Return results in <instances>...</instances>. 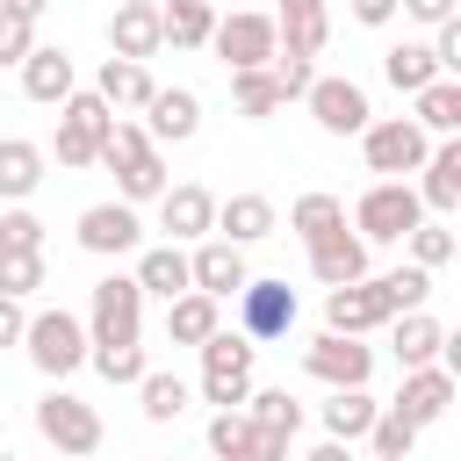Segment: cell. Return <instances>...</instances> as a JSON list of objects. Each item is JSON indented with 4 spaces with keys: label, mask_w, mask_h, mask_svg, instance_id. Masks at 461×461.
Listing matches in <instances>:
<instances>
[{
    "label": "cell",
    "mask_w": 461,
    "mask_h": 461,
    "mask_svg": "<svg viewBox=\"0 0 461 461\" xmlns=\"http://www.w3.org/2000/svg\"><path fill=\"white\" fill-rule=\"evenodd\" d=\"M418 223H425L418 180H375V187H360V202H353V230H360L367 245H403Z\"/></svg>",
    "instance_id": "cell-1"
},
{
    "label": "cell",
    "mask_w": 461,
    "mask_h": 461,
    "mask_svg": "<svg viewBox=\"0 0 461 461\" xmlns=\"http://www.w3.org/2000/svg\"><path fill=\"white\" fill-rule=\"evenodd\" d=\"M115 122H122V115H115V108H108L94 86H79V94L58 108V144H50V151H58V166H65V173L101 166V144L115 137Z\"/></svg>",
    "instance_id": "cell-2"
},
{
    "label": "cell",
    "mask_w": 461,
    "mask_h": 461,
    "mask_svg": "<svg viewBox=\"0 0 461 461\" xmlns=\"http://www.w3.org/2000/svg\"><path fill=\"white\" fill-rule=\"evenodd\" d=\"M22 353H29V367H36V375L65 382L72 367H86V360H94V331H86L72 310H36V317H29V339H22Z\"/></svg>",
    "instance_id": "cell-3"
},
{
    "label": "cell",
    "mask_w": 461,
    "mask_h": 461,
    "mask_svg": "<svg viewBox=\"0 0 461 461\" xmlns=\"http://www.w3.org/2000/svg\"><path fill=\"white\" fill-rule=\"evenodd\" d=\"M252 360H259V339L245 331H216L202 346V403L216 411H245L252 403Z\"/></svg>",
    "instance_id": "cell-4"
},
{
    "label": "cell",
    "mask_w": 461,
    "mask_h": 461,
    "mask_svg": "<svg viewBox=\"0 0 461 461\" xmlns=\"http://www.w3.org/2000/svg\"><path fill=\"white\" fill-rule=\"evenodd\" d=\"M36 432H43V447H58V454H72V461L101 454V439H108L101 411H94L86 396H72V389H43V396H36Z\"/></svg>",
    "instance_id": "cell-5"
},
{
    "label": "cell",
    "mask_w": 461,
    "mask_h": 461,
    "mask_svg": "<svg viewBox=\"0 0 461 461\" xmlns=\"http://www.w3.org/2000/svg\"><path fill=\"white\" fill-rule=\"evenodd\" d=\"M360 158H367V173H382V180H411V173H425L432 137L418 130V115H375L367 137H360Z\"/></svg>",
    "instance_id": "cell-6"
},
{
    "label": "cell",
    "mask_w": 461,
    "mask_h": 461,
    "mask_svg": "<svg viewBox=\"0 0 461 461\" xmlns=\"http://www.w3.org/2000/svg\"><path fill=\"white\" fill-rule=\"evenodd\" d=\"M86 331H94V346H137L144 339V281L137 274H101L94 303H86Z\"/></svg>",
    "instance_id": "cell-7"
},
{
    "label": "cell",
    "mask_w": 461,
    "mask_h": 461,
    "mask_svg": "<svg viewBox=\"0 0 461 461\" xmlns=\"http://www.w3.org/2000/svg\"><path fill=\"white\" fill-rule=\"evenodd\" d=\"M209 50H216L230 72H267V65L281 58V22H274V14H259V7H238V14H223V22H216Z\"/></svg>",
    "instance_id": "cell-8"
},
{
    "label": "cell",
    "mask_w": 461,
    "mask_h": 461,
    "mask_svg": "<svg viewBox=\"0 0 461 461\" xmlns=\"http://www.w3.org/2000/svg\"><path fill=\"white\" fill-rule=\"evenodd\" d=\"M396 324V295L382 274L353 281V288H331L324 295V331H346V339H367V331H389Z\"/></svg>",
    "instance_id": "cell-9"
},
{
    "label": "cell",
    "mask_w": 461,
    "mask_h": 461,
    "mask_svg": "<svg viewBox=\"0 0 461 461\" xmlns=\"http://www.w3.org/2000/svg\"><path fill=\"white\" fill-rule=\"evenodd\" d=\"M310 122L324 130V137H367V122H375V108H367V86L360 79H346V72H317V86H310Z\"/></svg>",
    "instance_id": "cell-10"
},
{
    "label": "cell",
    "mask_w": 461,
    "mask_h": 461,
    "mask_svg": "<svg viewBox=\"0 0 461 461\" xmlns=\"http://www.w3.org/2000/svg\"><path fill=\"white\" fill-rule=\"evenodd\" d=\"M72 238H79V252H94V259H122V252H144V216L115 194V202H86L79 209V223H72Z\"/></svg>",
    "instance_id": "cell-11"
},
{
    "label": "cell",
    "mask_w": 461,
    "mask_h": 461,
    "mask_svg": "<svg viewBox=\"0 0 461 461\" xmlns=\"http://www.w3.org/2000/svg\"><path fill=\"white\" fill-rule=\"evenodd\" d=\"M303 375L324 382V389H367L375 346H360V339H346V331H317V339L303 346Z\"/></svg>",
    "instance_id": "cell-12"
},
{
    "label": "cell",
    "mask_w": 461,
    "mask_h": 461,
    "mask_svg": "<svg viewBox=\"0 0 461 461\" xmlns=\"http://www.w3.org/2000/svg\"><path fill=\"white\" fill-rule=\"evenodd\" d=\"M216 194L202 187V180H180V187H166V202H158V230H166V245H202V238H216Z\"/></svg>",
    "instance_id": "cell-13"
},
{
    "label": "cell",
    "mask_w": 461,
    "mask_h": 461,
    "mask_svg": "<svg viewBox=\"0 0 461 461\" xmlns=\"http://www.w3.org/2000/svg\"><path fill=\"white\" fill-rule=\"evenodd\" d=\"M238 331L259 339V346H267V339H288V331H295V288L252 274V288L238 295Z\"/></svg>",
    "instance_id": "cell-14"
},
{
    "label": "cell",
    "mask_w": 461,
    "mask_h": 461,
    "mask_svg": "<svg viewBox=\"0 0 461 461\" xmlns=\"http://www.w3.org/2000/svg\"><path fill=\"white\" fill-rule=\"evenodd\" d=\"M194 288H202V295H216V303L245 295V288H252L245 245H230V238H202V245H194Z\"/></svg>",
    "instance_id": "cell-15"
},
{
    "label": "cell",
    "mask_w": 461,
    "mask_h": 461,
    "mask_svg": "<svg viewBox=\"0 0 461 461\" xmlns=\"http://www.w3.org/2000/svg\"><path fill=\"white\" fill-rule=\"evenodd\" d=\"M454 396H461V382H454V375H447V367H411V375H403V389H396V403H389V411H403V418H411V425H418V432H425V425H439V418H447V411H454Z\"/></svg>",
    "instance_id": "cell-16"
},
{
    "label": "cell",
    "mask_w": 461,
    "mask_h": 461,
    "mask_svg": "<svg viewBox=\"0 0 461 461\" xmlns=\"http://www.w3.org/2000/svg\"><path fill=\"white\" fill-rule=\"evenodd\" d=\"M158 50H166V7H115L108 14V58L144 65Z\"/></svg>",
    "instance_id": "cell-17"
},
{
    "label": "cell",
    "mask_w": 461,
    "mask_h": 461,
    "mask_svg": "<svg viewBox=\"0 0 461 461\" xmlns=\"http://www.w3.org/2000/svg\"><path fill=\"white\" fill-rule=\"evenodd\" d=\"M22 94H29V101H43V108H65V101L79 94L72 50H65V43H36V50H29V65H22Z\"/></svg>",
    "instance_id": "cell-18"
},
{
    "label": "cell",
    "mask_w": 461,
    "mask_h": 461,
    "mask_svg": "<svg viewBox=\"0 0 461 461\" xmlns=\"http://www.w3.org/2000/svg\"><path fill=\"white\" fill-rule=\"evenodd\" d=\"M144 130H151V144H187L202 130V94L194 86H158L151 108H144Z\"/></svg>",
    "instance_id": "cell-19"
},
{
    "label": "cell",
    "mask_w": 461,
    "mask_h": 461,
    "mask_svg": "<svg viewBox=\"0 0 461 461\" xmlns=\"http://www.w3.org/2000/svg\"><path fill=\"white\" fill-rule=\"evenodd\" d=\"M310 274L324 281V295L367 281V238H360V230H331L324 245H310Z\"/></svg>",
    "instance_id": "cell-20"
},
{
    "label": "cell",
    "mask_w": 461,
    "mask_h": 461,
    "mask_svg": "<svg viewBox=\"0 0 461 461\" xmlns=\"http://www.w3.org/2000/svg\"><path fill=\"white\" fill-rule=\"evenodd\" d=\"M43 173H50V151H43V144L0 137V202H7V209H22V202L43 187Z\"/></svg>",
    "instance_id": "cell-21"
},
{
    "label": "cell",
    "mask_w": 461,
    "mask_h": 461,
    "mask_svg": "<svg viewBox=\"0 0 461 461\" xmlns=\"http://www.w3.org/2000/svg\"><path fill=\"white\" fill-rule=\"evenodd\" d=\"M274 22H281V50L324 58V43H331V0H281Z\"/></svg>",
    "instance_id": "cell-22"
},
{
    "label": "cell",
    "mask_w": 461,
    "mask_h": 461,
    "mask_svg": "<svg viewBox=\"0 0 461 461\" xmlns=\"http://www.w3.org/2000/svg\"><path fill=\"white\" fill-rule=\"evenodd\" d=\"M94 94L115 108V115H144L151 108V94H158V79H151V65H130V58H101V72H94Z\"/></svg>",
    "instance_id": "cell-23"
},
{
    "label": "cell",
    "mask_w": 461,
    "mask_h": 461,
    "mask_svg": "<svg viewBox=\"0 0 461 461\" xmlns=\"http://www.w3.org/2000/svg\"><path fill=\"white\" fill-rule=\"evenodd\" d=\"M137 281H144V295L180 303V295L194 288V252H187V245H144V252H137Z\"/></svg>",
    "instance_id": "cell-24"
},
{
    "label": "cell",
    "mask_w": 461,
    "mask_h": 461,
    "mask_svg": "<svg viewBox=\"0 0 461 461\" xmlns=\"http://www.w3.org/2000/svg\"><path fill=\"white\" fill-rule=\"evenodd\" d=\"M216 331H223V303H216V295L187 288L180 303H166V346H194V353H202Z\"/></svg>",
    "instance_id": "cell-25"
},
{
    "label": "cell",
    "mask_w": 461,
    "mask_h": 461,
    "mask_svg": "<svg viewBox=\"0 0 461 461\" xmlns=\"http://www.w3.org/2000/svg\"><path fill=\"white\" fill-rule=\"evenodd\" d=\"M439 346H447V324H439L432 310H411V317L389 324V353H396L403 375H411V367H439Z\"/></svg>",
    "instance_id": "cell-26"
},
{
    "label": "cell",
    "mask_w": 461,
    "mask_h": 461,
    "mask_svg": "<svg viewBox=\"0 0 461 461\" xmlns=\"http://www.w3.org/2000/svg\"><path fill=\"white\" fill-rule=\"evenodd\" d=\"M418 194H425V216H454L461 209V137H439L425 173H418Z\"/></svg>",
    "instance_id": "cell-27"
},
{
    "label": "cell",
    "mask_w": 461,
    "mask_h": 461,
    "mask_svg": "<svg viewBox=\"0 0 461 461\" xmlns=\"http://www.w3.org/2000/svg\"><path fill=\"white\" fill-rule=\"evenodd\" d=\"M281 230V209L267 202V194H230L223 209H216V238H230V245H259V238H274Z\"/></svg>",
    "instance_id": "cell-28"
},
{
    "label": "cell",
    "mask_w": 461,
    "mask_h": 461,
    "mask_svg": "<svg viewBox=\"0 0 461 461\" xmlns=\"http://www.w3.org/2000/svg\"><path fill=\"white\" fill-rule=\"evenodd\" d=\"M317 418H324V439H346V447H360V439L375 432L382 403H375L367 389H331V396L317 403Z\"/></svg>",
    "instance_id": "cell-29"
},
{
    "label": "cell",
    "mask_w": 461,
    "mask_h": 461,
    "mask_svg": "<svg viewBox=\"0 0 461 461\" xmlns=\"http://www.w3.org/2000/svg\"><path fill=\"white\" fill-rule=\"evenodd\" d=\"M382 79H389L396 94H411V101H418V94L439 79V58H432V43H411V36H403V43H389V50H382Z\"/></svg>",
    "instance_id": "cell-30"
},
{
    "label": "cell",
    "mask_w": 461,
    "mask_h": 461,
    "mask_svg": "<svg viewBox=\"0 0 461 461\" xmlns=\"http://www.w3.org/2000/svg\"><path fill=\"white\" fill-rule=\"evenodd\" d=\"M288 230H295L303 245H324L331 230H346V202H339V194H324V187H310V194H295V202H288Z\"/></svg>",
    "instance_id": "cell-31"
},
{
    "label": "cell",
    "mask_w": 461,
    "mask_h": 461,
    "mask_svg": "<svg viewBox=\"0 0 461 461\" xmlns=\"http://www.w3.org/2000/svg\"><path fill=\"white\" fill-rule=\"evenodd\" d=\"M216 22H223V14H216L209 0H173V7H166V43H173V50H209Z\"/></svg>",
    "instance_id": "cell-32"
},
{
    "label": "cell",
    "mask_w": 461,
    "mask_h": 461,
    "mask_svg": "<svg viewBox=\"0 0 461 461\" xmlns=\"http://www.w3.org/2000/svg\"><path fill=\"white\" fill-rule=\"evenodd\" d=\"M230 101H238V115H245V122H267V115H281V108H288V94H281L274 65H267V72H230Z\"/></svg>",
    "instance_id": "cell-33"
},
{
    "label": "cell",
    "mask_w": 461,
    "mask_h": 461,
    "mask_svg": "<svg viewBox=\"0 0 461 461\" xmlns=\"http://www.w3.org/2000/svg\"><path fill=\"white\" fill-rule=\"evenodd\" d=\"M411 108H418V130L425 137H461V79H432Z\"/></svg>",
    "instance_id": "cell-34"
},
{
    "label": "cell",
    "mask_w": 461,
    "mask_h": 461,
    "mask_svg": "<svg viewBox=\"0 0 461 461\" xmlns=\"http://www.w3.org/2000/svg\"><path fill=\"white\" fill-rule=\"evenodd\" d=\"M187 396H194V389H187L180 375H166V367H151V375L137 382V411H144L151 425H173V418L187 411Z\"/></svg>",
    "instance_id": "cell-35"
},
{
    "label": "cell",
    "mask_w": 461,
    "mask_h": 461,
    "mask_svg": "<svg viewBox=\"0 0 461 461\" xmlns=\"http://www.w3.org/2000/svg\"><path fill=\"white\" fill-rule=\"evenodd\" d=\"M151 151H158V144H151V130L122 115V122H115V137L101 144V166H108V173H130V166H144Z\"/></svg>",
    "instance_id": "cell-36"
},
{
    "label": "cell",
    "mask_w": 461,
    "mask_h": 461,
    "mask_svg": "<svg viewBox=\"0 0 461 461\" xmlns=\"http://www.w3.org/2000/svg\"><path fill=\"white\" fill-rule=\"evenodd\" d=\"M101 382H115V389H137L144 375H151V360H144V346H94V360H86Z\"/></svg>",
    "instance_id": "cell-37"
},
{
    "label": "cell",
    "mask_w": 461,
    "mask_h": 461,
    "mask_svg": "<svg viewBox=\"0 0 461 461\" xmlns=\"http://www.w3.org/2000/svg\"><path fill=\"white\" fill-rule=\"evenodd\" d=\"M411 447H418V425L382 403V418H375V432H367V454H375V461H411Z\"/></svg>",
    "instance_id": "cell-38"
},
{
    "label": "cell",
    "mask_w": 461,
    "mask_h": 461,
    "mask_svg": "<svg viewBox=\"0 0 461 461\" xmlns=\"http://www.w3.org/2000/svg\"><path fill=\"white\" fill-rule=\"evenodd\" d=\"M252 432H259L252 411H216V418H209V454H216V461H245V454H252Z\"/></svg>",
    "instance_id": "cell-39"
},
{
    "label": "cell",
    "mask_w": 461,
    "mask_h": 461,
    "mask_svg": "<svg viewBox=\"0 0 461 461\" xmlns=\"http://www.w3.org/2000/svg\"><path fill=\"white\" fill-rule=\"evenodd\" d=\"M166 187H173V173H166V158L151 151L144 166H130V173H115V194L137 209V202H166Z\"/></svg>",
    "instance_id": "cell-40"
},
{
    "label": "cell",
    "mask_w": 461,
    "mask_h": 461,
    "mask_svg": "<svg viewBox=\"0 0 461 461\" xmlns=\"http://www.w3.org/2000/svg\"><path fill=\"white\" fill-rule=\"evenodd\" d=\"M403 252H411V267H425V274H432V267H447V259L461 252V238H454L447 223H432V216H425V223L403 238Z\"/></svg>",
    "instance_id": "cell-41"
},
{
    "label": "cell",
    "mask_w": 461,
    "mask_h": 461,
    "mask_svg": "<svg viewBox=\"0 0 461 461\" xmlns=\"http://www.w3.org/2000/svg\"><path fill=\"white\" fill-rule=\"evenodd\" d=\"M245 411H252V425H274V432H288V439L303 432V403H295L288 389H252Z\"/></svg>",
    "instance_id": "cell-42"
},
{
    "label": "cell",
    "mask_w": 461,
    "mask_h": 461,
    "mask_svg": "<svg viewBox=\"0 0 461 461\" xmlns=\"http://www.w3.org/2000/svg\"><path fill=\"white\" fill-rule=\"evenodd\" d=\"M43 288V252H0V295L29 303Z\"/></svg>",
    "instance_id": "cell-43"
},
{
    "label": "cell",
    "mask_w": 461,
    "mask_h": 461,
    "mask_svg": "<svg viewBox=\"0 0 461 461\" xmlns=\"http://www.w3.org/2000/svg\"><path fill=\"white\" fill-rule=\"evenodd\" d=\"M0 252H43V216L22 202V209H0Z\"/></svg>",
    "instance_id": "cell-44"
},
{
    "label": "cell",
    "mask_w": 461,
    "mask_h": 461,
    "mask_svg": "<svg viewBox=\"0 0 461 461\" xmlns=\"http://www.w3.org/2000/svg\"><path fill=\"white\" fill-rule=\"evenodd\" d=\"M382 281H389V295H396V317L425 310V295H432V274H425V267H411V259H403V267H389Z\"/></svg>",
    "instance_id": "cell-45"
},
{
    "label": "cell",
    "mask_w": 461,
    "mask_h": 461,
    "mask_svg": "<svg viewBox=\"0 0 461 461\" xmlns=\"http://www.w3.org/2000/svg\"><path fill=\"white\" fill-rule=\"evenodd\" d=\"M29 50H36V22H22V14H7L0 7V65H29Z\"/></svg>",
    "instance_id": "cell-46"
},
{
    "label": "cell",
    "mask_w": 461,
    "mask_h": 461,
    "mask_svg": "<svg viewBox=\"0 0 461 461\" xmlns=\"http://www.w3.org/2000/svg\"><path fill=\"white\" fill-rule=\"evenodd\" d=\"M274 79H281V94H288V101H310V86H317V58L281 50V58H274Z\"/></svg>",
    "instance_id": "cell-47"
},
{
    "label": "cell",
    "mask_w": 461,
    "mask_h": 461,
    "mask_svg": "<svg viewBox=\"0 0 461 461\" xmlns=\"http://www.w3.org/2000/svg\"><path fill=\"white\" fill-rule=\"evenodd\" d=\"M432 58H439V79H461V14L447 29H432Z\"/></svg>",
    "instance_id": "cell-48"
},
{
    "label": "cell",
    "mask_w": 461,
    "mask_h": 461,
    "mask_svg": "<svg viewBox=\"0 0 461 461\" xmlns=\"http://www.w3.org/2000/svg\"><path fill=\"white\" fill-rule=\"evenodd\" d=\"M29 317H36L29 303H14V295H0V346H22V339H29Z\"/></svg>",
    "instance_id": "cell-49"
},
{
    "label": "cell",
    "mask_w": 461,
    "mask_h": 461,
    "mask_svg": "<svg viewBox=\"0 0 461 461\" xmlns=\"http://www.w3.org/2000/svg\"><path fill=\"white\" fill-rule=\"evenodd\" d=\"M346 14H353L360 29H389V22L403 14V0H346Z\"/></svg>",
    "instance_id": "cell-50"
},
{
    "label": "cell",
    "mask_w": 461,
    "mask_h": 461,
    "mask_svg": "<svg viewBox=\"0 0 461 461\" xmlns=\"http://www.w3.org/2000/svg\"><path fill=\"white\" fill-rule=\"evenodd\" d=\"M403 14H411V22H425V29H447V22L461 14V0H403Z\"/></svg>",
    "instance_id": "cell-51"
},
{
    "label": "cell",
    "mask_w": 461,
    "mask_h": 461,
    "mask_svg": "<svg viewBox=\"0 0 461 461\" xmlns=\"http://www.w3.org/2000/svg\"><path fill=\"white\" fill-rule=\"evenodd\" d=\"M245 461H288V432L259 425V432H252V454H245Z\"/></svg>",
    "instance_id": "cell-52"
},
{
    "label": "cell",
    "mask_w": 461,
    "mask_h": 461,
    "mask_svg": "<svg viewBox=\"0 0 461 461\" xmlns=\"http://www.w3.org/2000/svg\"><path fill=\"white\" fill-rule=\"evenodd\" d=\"M439 367H447V375H454V382H461V324H454V331H447V346H439Z\"/></svg>",
    "instance_id": "cell-53"
},
{
    "label": "cell",
    "mask_w": 461,
    "mask_h": 461,
    "mask_svg": "<svg viewBox=\"0 0 461 461\" xmlns=\"http://www.w3.org/2000/svg\"><path fill=\"white\" fill-rule=\"evenodd\" d=\"M303 461H353V447H346V439H317Z\"/></svg>",
    "instance_id": "cell-54"
},
{
    "label": "cell",
    "mask_w": 461,
    "mask_h": 461,
    "mask_svg": "<svg viewBox=\"0 0 461 461\" xmlns=\"http://www.w3.org/2000/svg\"><path fill=\"white\" fill-rule=\"evenodd\" d=\"M0 7H7V14H22V22H43V7H50V0H0Z\"/></svg>",
    "instance_id": "cell-55"
},
{
    "label": "cell",
    "mask_w": 461,
    "mask_h": 461,
    "mask_svg": "<svg viewBox=\"0 0 461 461\" xmlns=\"http://www.w3.org/2000/svg\"><path fill=\"white\" fill-rule=\"evenodd\" d=\"M115 7H166V0H115Z\"/></svg>",
    "instance_id": "cell-56"
},
{
    "label": "cell",
    "mask_w": 461,
    "mask_h": 461,
    "mask_svg": "<svg viewBox=\"0 0 461 461\" xmlns=\"http://www.w3.org/2000/svg\"><path fill=\"white\" fill-rule=\"evenodd\" d=\"M0 461H22V454H7V447H0Z\"/></svg>",
    "instance_id": "cell-57"
},
{
    "label": "cell",
    "mask_w": 461,
    "mask_h": 461,
    "mask_svg": "<svg viewBox=\"0 0 461 461\" xmlns=\"http://www.w3.org/2000/svg\"><path fill=\"white\" fill-rule=\"evenodd\" d=\"M166 7H173V0H166Z\"/></svg>",
    "instance_id": "cell-58"
},
{
    "label": "cell",
    "mask_w": 461,
    "mask_h": 461,
    "mask_svg": "<svg viewBox=\"0 0 461 461\" xmlns=\"http://www.w3.org/2000/svg\"><path fill=\"white\" fill-rule=\"evenodd\" d=\"M173 461H180V454H173Z\"/></svg>",
    "instance_id": "cell-59"
}]
</instances>
